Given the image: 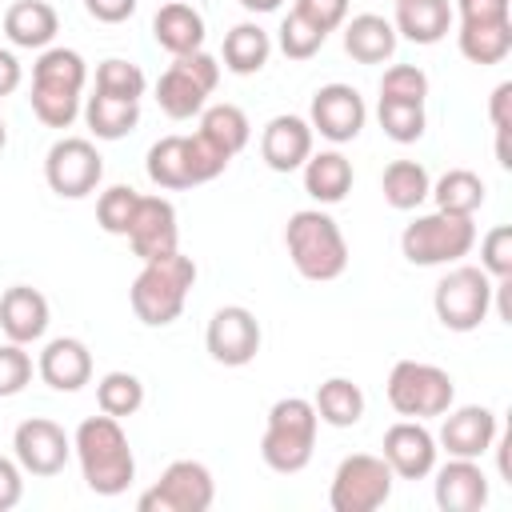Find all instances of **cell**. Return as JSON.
<instances>
[{"mask_svg": "<svg viewBox=\"0 0 512 512\" xmlns=\"http://www.w3.org/2000/svg\"><path fill=\"white\" fill-rule=\"evenodd\" d=\"M72 452L80 460V476L96 496H120L136 480V456L116 416L100 412L76 424Z\"/></svg>", "mask_w": 512, "mask_h": 512, "instance_id": "obj_1", "label": "cell"}, {"mask_svg": "<svg viewBox=\"0 0 512 512\" xmlns=\"http://www.w3.org/2000/svg\"><path fill=\"white\" fill-rule=\"evenodd\" d=\"M88 64L76 48H44L32 64V112L44 128H72L84 100Z\"/></svg>", "mask_w": 512, "mask_h": 512, "instance_id": "obj_2", "label": "cell"}, {"mask_svg": "<svg viewBox=\"0 0 512 512\" xmlns=\"http://www.w3.org/2000/svg\"><path fill=\"white\" fill-rule=\"evenodd\" d=\"M284 248H288L292 268L312 284H328V280L344 276V268H348V240H344L340 224L320 208H300L288 216Z\"/></svg>", "mask_w": 512, "mask_h": 512, "instance_id": "obj_3", "label": "cell"}, {"mask_svg": "<svg viewBox=\"0 0 512 512\" xmlns=\"http://www.w3.org/2000/svg\"><path fill=\"white\" fill-rule=\"evenodd\" d=\"M192 284H196V260L184 256L180 248L160 256V260H148L128 288L136 320L148 328H168L184 312Z\"/></svg>", "mask_w": 512, "mask_h": 512, "instance_id": "obj_4", "label": "cell"}, {"mask_svg": "<svg viewBox=\"0 0 512 512\" xmlns=\"http://www.w3.org/2000/svg\"><path fill=\"white\" fill-rule=\"evenodd\" d=\"M316 428H320V416H316L312 400H304V396L276 400L268 408V424H264V436H260L264 464L280 476L304 472L308 460H312V448H316Z\"/></svg>", "mask_w": 512, "mask_h": 512, "instance_id": "obj_5", "label": "cell"}, {"mask_svg": "<svg viewBox=\"0 0 512 512\" xmlns=\"http://www.w3.org/2000/svg\"><path fill=\"white\" fill-rule=\"evenodd\" d=\"M476 248V224L472 216H452V212H424L400 232V252L416 268H440V264H460Z\"/></svg>", "mask_w": 512, "mask_h": 512, "instance_id": "obj_6", "label": "cell"}, {"mask_svg": "<svg viewBox=\"0 0 512 512\" xmlns=\"http://www.w3.org/2000/svg\"><path fill=\"white\" fill-rule=\"evenodd\" d=\"M388 404L396 416H408V420H432V416H444L456 400V384L444 368L436 364H424V360H396L392 372H388Z\"/></svg>", "mask_w": 512, "mask_h": 512, "instance_id": "obj_7", "label": "cell"}, {"mask_svg": "<svg viewBox=\"0 0 512 512\" xmlns=\"http://www.w3.org/2000/svg\"><path fill=\"white\" fill-rule=\"evenodd\" d=\"M216 84H220V60L208 56L204 48L188 56H172L164 76L156 80V104L168 120H192L208 108Z\"/></svg>", "mask_w": 512, "mask_h": 512, "instance_id": "obj_8", "label": "cell"}, {"mask_svg": "<svg viewBox=\"0 0 512 512\" xmlns=\"http://www.w3.org/2000/svg\"><path fill=\"white\" fill-rule=\"evenodd\" d=\"M436 320L448 332H472L488 320L492 312V276L480 264H456L440 276L432 292Z\"/></svg>", "mask_w": 512, "mask_h": 512, "instance_id": "obj_9", "label": "cell"}, {"mask_svg": "<svg viewBox=\"0 0 512 512\" xmlns=\"http://www.w3.org/2000/svg\"><path fill=\"white\" fill-rule=\"evenodd\" d=\"M392 468L384 456L372 452H352L336 464L332 488H328V504L332 512H376L388 504L392 496Z\"/></svg>", "mask_w": 512, "mask_h": 512, "instance_id": "obj_10", "label": "cell"}, {"mask_svg": "<svg viewBox=\"0 0 512 512\" xmlns=\"http://www.w3.org/2000/svg\"><path fill=\"white\" fill-rule=\"evenodd\" d=\"M216 500V480L200 460H172L160 480L136 500L140 512H208Z\"/></svg>", "mask_w": 512, "mask_h": 512, "instance_id": "obj_11", "label": "cell"}, {"mask_svg": "<svg viewBox=\"0 0 512 512\" xmlns=\"http://www.w3.org/2000/svg\"><path fill=\"white\" fill-rule=\"evenodd\" d=\"M44 180L64 200H84L104 180V156L84 136H60L44 156Z\"/></svg>", "mask_w": 512, "mask_h": 512, "instance_id": "obj_12", "label": "cell"}, {"mask_svg": "<svg viewBox=\"0 0 512 512\" xmlns=\"http://www.w3.org/2000/svg\"><path fill=\"white\" fill-rule=\"evenodd\" d=\"M260 340H264L260 320H256V312L244 308V304H224V308H216L212 320H208V328H204L208 356H212L216 364H224V368H244V364H252L256 352H260Z\"/></svg>", "mask_w": 512, "mask_h": 512, "instance_id": "obj_13", "label": "cell"}, {"mask_svg": "<svg viewBox=\"0 0 512 512\" xmlns=\"http://www.w3.org/2000/svg\"><path fill=\"white\" fill-rule=\"evenodd\" d=\"M12 456H16V464H20L28 476L48 480V476H60V472H64V464H68V456H72V440H68V432H64L56 420H48V416H28V420H20L16 432H12Z\"/></svg>", "mask_w": 512, "mask_h": 512, "instance_id": "obj_14", "label": "cell"}, {"mask_svg": "<svg viewBox=\"0 0 512 512\" xmlns=\"http://www.w3.org/2000/svg\"><path fill=\"white\" fill-rule=\"evenodd\" d=\"M364 120H368V108H364V96L352 88V84H324L316 88L312 104H308V124L312 132H320L324 140L332 144H348L364 132Z\"/></svg>", "mask_w": 512, "mask_h": 512, "instance_id": "obj_15", "label": "cell"}, {"mask_svg": "<svg viewBox=\"0 0 512 512\" xmlns=\"http://www.w3.org/2000/svg\"><path fill=\"white\" fill-rule=\"evenodd\" d=\"M496 436H500V420H496L492 408H484V404H460V408H448L444 412V424H440L436 444L448 456L480 460L488 448H496Z\"/></svg>", "mask_w": 512, "mask_h": 512, "instance_id": "obj_16", "label": "cell"}, {"mask_svg": "<svg viewBox=\"0 0 512 512\" xmlns=\"http://www.w3.org/2000/svg\"><path fill=\"white\" fill-rule=\"evenodd\" d=\"M384 452V460H388V468H392V476L396 480H424V476H432V468H436V436L424 428V420H396L388 432H384V444H380Z\"/></svg>", "mask_w": 512, "mask_h": 512, "instance_id": "obj_17", "label": "cell"}, {"mask_svg": "<svg viewBox=\"0 0 512 512\" xmlns=\"http://www.w3.org/2000/svg\"><path fill=\"white\" fill-rule=\"evenodd\" d=\"M128 244H132V252L144 264L176 252L180 248V224H176L172 200H164V196H140V208H136L132 228H128Z\"/></svg>", "mask_w": 512, "mask_h": 512, "instance_id": "obj_18", "label": "cell"}, {"mask_svg": "<svg viewBox=\"0 0 512 512\" xmlns=\"http://www.w3.org/2000/svg\"><path fill=\"white\" fill-rule=\"evenodd\" d=\"M436 472V508L440 512H480L488 504V476L480 468V460H464V456H448V464L432 468Z\"/></svg>", "mask_w": 512, "mask_h": 512, "instance_id": "obj_19", "label": "cell"}, {"mask_svg": "<svg viewBox=\"0 0 512 512\" xmlns=\"http://www.w3.org/2000/svg\"><path fill=\"white\" fill-rule=\"evenodd\" d=\"M312 136L316 132H312V124L304 116L280 112L260 132V156H264V164L272 172H296L312 156Z\"/></svg>", "mask_w": 512, "mask_h": 512, "instance_id": "obj_20", "label": "cell"}, {"mask_svg": "<svg viewBox=\"0 0 512 512\" xmlns=\"http://www.w3.org/2000/svg\"><path fill=\"white\" fill-rule=\"evenodd\" d=\"M36 372L52 392H80L92 380V352L76 336H56L44 344Z\"/></svg>", "mask_w": 512, "mask_h": 512, "instance_id": "obj_21", "label": "cell"}, {"mask_svg": "<svg viewBox=\"0 0 512 512\" xmlns=\"http://www.w3.org/2000/svg\"><path fill=\"white\" fill-rule=\"evenodd\" d=\"M0 332L12 344H36L48 332V300L40 288L12 284L0 296Z\"/></svg>", "mask_w": 512, "mask_h": 512, "instance_id": "obj_22", "label": "cell"}, {"mask_svg": "<svg viewBox=\"0 0 512 512\" xmlns=\"http://www.w3.org/2000/svg\"><path fill=\"white\" fill-rule=\"evenodd\" d=\"M56 32H60V16L48 0H16L4 12V36L12 48L44 52V48H52Z\"/></svg>", "mask_w": 512, "mask_h": 512, "instance_id": "obj_23", "label": "cell"}, {"mask_svg": "<svg viewBox=\"0 0 512 512\" xmlns=\"http://www.w3.org/2000/svg\"><path fill=\"white\" fill-rule=\"evenodd\" d=\"M152 36H156V44H160L164 52L188 56V52H200V48H204L208 28H204V16H200L192 4L168 0V4H160V12L152 16Z\"/></svg>", "mask_w": 512, "mask_h": 512, "instance_id": "obj_24", "label": "cell"}, {"mask_svg": "<svg viewBox=\"0 0 512 512\" xmlns=\"http://www.w3.org/2000/svg\"><path fill=\"white\" fill-rule=\"evenodd\" d=\"M396 28L392 20L376 16V12H360L352 20H344V52L356 60V64H384L396 56Z\"/></svg>", "mask_w": 512, "mask_h": 512, "instance_id": "obj_25", "label": "cell"}, {"mask_svg": "<svg viewBox=\"0 0 512 512\" xmlns=\"http://www.w3.org/2000/svg\"><path fill=\"white\" fill-rule=\"evenodd\" d=\"M452 4L448 0H396V16L392 28L396 36L412 40V44H440L452 28Z\"/></svg>", "mask_w": 512, "mask_h": 512, "instance_id": "obj_26", "label": "cell"}, {"mask_svg": "<svg viewBox=\"0 0 512 512\" xmlns=\"http://www.w3.org/2000/svg\"><path fill=\"white\" fill-rule=\"evenodd\" d=\"M352 160L336 148L328 152H312L304 160V192L316 200V204H340L348 192H352Z\"/></svg>", "mask_w": 512, "mask_h": 512, "instance_id": "obj_27", "label": "cell"}, {"mask_svg": "<svg viewBox=\"0 0 512 512\" xmlns=\"http://www.w3.org/2000/svg\"><path fill=\"white\" fill-rule=\"evenodd\" d=\"M144 172H148V180H152L156 188H168V192L196 188V172H192V148H188V136H160V140L148 148Z\"/></svg>", "mask_w": 512, "mask_h": 512, "instance_id": "obj_28", "label": "cell"}, {"mask_svg": "<svg viewBox=\"0 0 512 512\" xmlns=\"http://www.w3.org/2000/svg\"><path fill=\"white\" fill-rule=\"evenodd\" d=\"M272 56V36L256 24V20H244L236 28H228L224 36V68L232 76H256Z\"/></svg>", "mask_w": 512, "mask_h": 512, "instance_id": "obj_29", "label": "cell"}, {"mask_svg": "<svg viewBox=\"0 0 512 512\" xmlns=\"http://www.w3.org/2000/svg\"><path fill=\"white\" fill-rule=\"evenodd\" d=\"M80 112H84L96 140H124L140 124V100H116L104 92H92Z\"/></svg>", "mask_w": 512, "mask_h": 512, "instance_id": "obj_30", "label": "cell"}, {"mask_svg": "<svg viewBox=\"0 0 512 512\" xmlns=\"http://www.w3.org/2000/svg\"><path fill=\"white\" fill-rule=\"evenodd\" d=\"M380 192H384V204L396 208V212H412L428 200L432 192V176L424 164L416 160H392L380 176Z\"/></svg>", "mask_w": 512, "mask_h": 512, "instance_id": "obj_31", "label": "cell"}, {"mask_svg": "<svg viewBox=\"0 0 512 512\" xmlns=\"http://www.w3.org/2000/svg\"><path fill=\"white\" fill-rule=\"evenodd\" d=\"M312 408H316V416H320L324 424H332V428H352V424H360V416H364V392H360V384L348 380V376H328V380L316 388Z\"/></svg>", "mask_w": 512, "mask_h": 512, "instance_id": "obj_32", "label": "cell"}, {"mask_svg": "<svg viewBox=\"0 0 512 512\" xmlns=\"http://www.w3.org/2000/svg\"><path fill=\"white\" fill-rule=\"evenodd\" d=\"M212 148H220L228 160L236 156V152H244V144L252 140V124H248V116H244V108H236V104H208L204 112H200V128H196Z\"/></svg>", "mask_w": 512, "mask_h": 512, "instance_id": "obj_33", "label": "cell"}, {"mask_svg": "<svg viewBox=\"0 0 512 512\" xmlns=\"http://www.w3.org/2000/svg\"><path fill=\"white\" fill-rule=\"evenodd\" d=\"M428 196L436 200L440 212H452V216H476V212L484 208L488 188H484V180H480L472 168H448V172L432 184Z\"/></svg>", "mask_w": 512, "mask_h": 512, "instance_id": "obj_34", "label": "cell"}, {"mask_svg": "<svg viewBox=\"0 0 512 512\" xmlns=\"http://www.w3.org/2000/svg\"><path fill=\"white\" fill-rule=\"evenodd\" d=\"M460 56L472 64H500L512 52V20H488V24H460L456 32Z\"/></svg>", "mask_w": 512, "mask_h": 512, "instance_id": "obj_35", "label": "cell"}, {"mask_svg": "<svg viewBox=\"0 0 512 512\" xmlns=\"http://www.w3.org/2000/svg\"><path fill=\"white\" fill-rule=\"evenodd\" d=\"M96 404H100V412H108V416H132V412H140V404H144V384H140V376H132V372H104L100 376V384H96Z\"/></svg>", "mask_w": 512, "mask_h": 512, "instance_id": "obj_36", "label": "cell"}, {"mask_svg": "<svg viewBox=\"0 0 512 512\" xmlns=\"http://www.w3.org/2000/svg\"><path fill=\"white\" fill-rule=\"evenodd\" d=\"M376 120L384 128L388 140L396 144H416L428 128V116H424V104H408V100H380L376 104Z\"/></svg>", "mask_w": 512, "mask_h": 512, "instance_id": "obj_37", "label": "cell"}, {"mask_svg": "<svg viewBox=\"0 0 512 512\" xmlns=\"http://www.w3.org/2000/svg\"><path fill=\"white\" fill-rule=\"evenodd\" d=\"M136 208H140V192H136L132 184H112V188H104L100 200H96V224H100L108 236H128Z\"/></svg>", "mask_w": 512, "mask_h": 512, "instance_id": "obj_38", "label": "cell"}, {"mask_svg": "<svg viewBox=\"0 0 512 512\" xmlns=\"http://www.w3.org/2000/svg\"><path fill=\"white\" fill-rule=\"evenodd\" d=\"M144 88H148V80H144L140 64L120 60V56H108L96 64V92L116 96V100H140Z\"/></svg>", "mask_w": 512, "mask_h": 512, "instance_id": "obj_39", "label": "cell"}, {"mask_svg": "<svg viewBox=\"0 0 512 512\" xmlns=\"http://www.w3.org/2000/svg\"><path fill=\"white\" fill-rule=\"evenodd\" d=\"M324 32L312 24V20H304L296 8L280 20V52L288 56V60H312L320 48H324Z\"/></svg>", "mask_w": 512, "mask_h": 512, "instance_id": "obj_40", "label": "cell"}, {"mask_svg": "<svg viewBox=\"0 0 512 512\" xmlns=\"http://www.w3.org/2000/svg\"><path fill=\"white\" fill-rule=\"evenodd\" d=\"M428 96V76L416 64H392L380 76V100H408V104H424Z\"/></svg>", "mask_w": 512, "mask_h": 512, "instance_id": "obj_41", "label": "cell"}, {"mask_svg": "<svg viewBox=\"0 0 512 512\" xmlns=\"http://www.w3.org/2000/svg\"><path fill=\"white\" fill-rule=\"evenodd\" d=\"M32 384V356L24 352V344H0V400L20 396Z\"/></svg>", "mask_w": 512, "mask_h": 512, "instance_id": "obj_42", "label": "cell"}, {"mask_svg": "<svg viewBox=\"0 0 512 512\" xmlns=\"http://www.w3.org/2000/svg\"><path fill=\"white\" fill-rule=\"evenodd\" d=\"M480 268L492 280L512 276V228L508 224H496L492 232H484V240H480Z\"/></svg>", "mask_w": 512, "mask_h": 512, "instance_id": "obj_43", "label": "cell"}, {"mask_svg": "<svg viewBox=\"0 0 512 512\" xmlns=\"http://www.w3.org/2000/svg\"><path fill=\"white\" fill-rule=\"evenodd\" d=\"M292 8H296L304 20H312L324 36L336 32V28L348 20V0H296Z\"/></svg>", "mask_w": 512, "mask_h": 512, "instance_id": "obj_44", "label": "cell"}, {"mask_svg": "<svg viewBox=\"0 0 512 512\" xmlns=\"http://www.w3.org/2000/svg\"><path fill=\"white\" fill-rule=\"evenodd\" d=\"M512 0H456L452 16H460V24H488V20H512Z\"/></svg>", "mask_w": 512, "mask_h": 512, "instance_id": "obj_45", "label": "cell"}, {"mask_svg": "<svg viewBox=\"0 0 512 512\" xmlns=\"http://www.w3.org/2000/svg\"><path fill=\"white\" fill-rule=\"evenodd\" d=\"M24 496V468L16 464V456H0V512H12Z\"/></svg>", "mask_w": 512, "mask_h": 512, "instance_id": "obj_46", "label": "cell"}, {"mask_svg": "<svg viewBox=\"0 0 512 512\" xmlns=\"http://www.w3.org/2000/svg\"><path fill=\"white\" fill-rule=\"evenodd\" d=\"M488 120L496 132H512V80L496 84L488 96Z\"/></svg>", "mask_w": 512, "mask_h": 512, "instance_id": "obj_47", "label": "cell"}, {"mask_svg": "<svg viewBox=\"0 0 512 512\" xmlns=\"http://www.w3.org/2000/svg\"><path fill=\"white\" fill-rule=\"evenodd\" d=\"M140 0H84V12L100 24H124Z\"/></svg>", "mask_w": 512, "mask_h": 512, "instance_id": "obj_48", "label": "cell"}, {"mask_svg": "<svg viewBox=\"0 0 512 512\" xmlns=\"http://www.w3.org/2000/svg\"><path fill=\"white\" fill-rule=\"evenodd\" d=\"M20 80H24V68H20V60H16V52L0 48V100L12 96V92L20 88Z\"/></svg>", "mask_w": 512, "mask_h": 512, "instance_id": "obj_49", "label": "cell"}, {"mask_svg": "<svg viewBox=\"0 0 512 512\" xmlns=\"http://www.w3.org/2000/svg\"><path fill=\"white\" fill-rule=\"evenodd\" d=\"M280 4H284V0H240V8H244V12H256V16H260V12H276Z\"/></svg>", "mask_w": 512, "mask_h": 512, "instance_id": "obj_50", "label": "cell"}, {"mask_svg": "<svg viewBox=\"0 0 512 512\" xmlns=\"http://www.w3.org/2000/svg\"><path fill=\"white\" fill-rule=\"evenodd\" d=\"M4 144H8V124H4V116H0V152H4Z\"/></svg>", "mask_w": 512, "mask_h": 512, "instance_id": "obj_51", "label": "cell"}]
</instances>
